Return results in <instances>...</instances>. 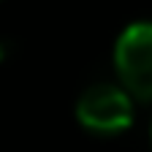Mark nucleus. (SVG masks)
Segmentation results:
<instances>
[{"label": "nucleus", "instance_id": "nucleus-1", "mask_svg": "<svg viewBox=\"0 0 152 152\" xmlns=\"http://www.w3.org/2000/svg\"><path fill=\"white\" fill-rule=\"evenodd\" d=\"M117 84L133 101L152 103V22L128 25L114 44Z\"/></svg>", "mask_w": 152, "mask_h": 152}, {"label": "nucleus", "instance_id": "nucleus-2", "mask_svg": "<svg viewBox=\"0 0 152 152\" xmlns=\"http://www.w3.org/2000/svg\"><path fill=\"white\" fill-rule=\"evenodd\" d=\"M76 122L101 139L120 136L133 125V98L114 82L90 84L76 98Z\"/></svg>", "mask_w": 152, "mask_h": 152}]
</instances>
